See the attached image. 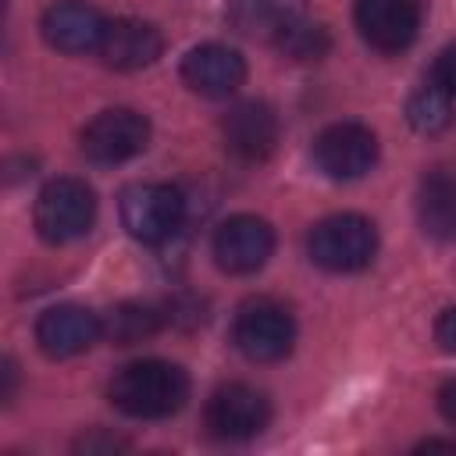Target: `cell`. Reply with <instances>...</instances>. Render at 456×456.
I'll list each match as a JSON object with an SVG mask.
<instances>
[{"label": "cell", "instance_id": "obj_1", "mask_svg": "<svg viewBox=\"0 0 456 456\" xmlns=\"http://www.w3.org/2000/svg\"><path fill=\"white\" fill-rule=\"evenodd\" d=\"M110 403L135 420H160L185 406L189 399V374L171 360H132L114 370L107 385Z\"/></svg>", "mask_w": 456, "mask_h": 456}, {"label": "cell", "instance_id": "obj_2", "mask_svg": "<svg viewBox=\"0 0 456 456\" xmlns=\"http://www.w3.org/2000/svg\"><path fill=\"white\" fill-rule=\"evenodd\" d=\"M306 253L331 274L363 271L378 253V232L363 214H331L306 235Z\"/></svg>", "mask_w": 456, "mask_h": 456}, {"label": "cell", "instance_id": "obj_3", "mask_svg": "<svg viewBox=\"0 0 456 456\" xmlns=\"http://www.w3.org/2000/svg\"><path fill=\"white\" fill-rule=\"evenodd\" d=\"M32 221L39 239H46L50 246L75 242L96 221V192L82 178H53L39 189Z\"/></svg>", "mask_w": 456, "mask_h": 456}, {"label": "cell", "instance_id": "obj_4", "mask_svg": "<svg viewBox=\"0 0 456 456\" xmlns=\"http://www.w3.org/2000/svg\"><path fill=\"white\" fill-rule=\"evenodd\" d=\"M232 338H235V349L246 360H253V363H278L296 346V321H292V314L278 299L256 296V299H246L235 310Z\"/></svg>", "mask_w": 456, "mask_h": 456}, {"label": "cell", "instance_id": "obj_5", "mask_svg": "<svg viewBox=\"0 0 456 456\" xmlns=\"http://www.w3.org/2000/svg\"><path fill=\"white\" fill-rule=\"evenodd\" d=\"M185 221V200L167 182H135L121 192V224L132 239L157 246L167 242Z\"/></svg>", "mask_w": 456, "mask_h": 456}, {"label": "cell", "instance_id": "obj_6", "mask_svg": "<svg viewBox=\"0 0 456 456\" xmlns=\"http://www.w3.org/2000/svg\"><path fill=\"white\" fill-rule=\"evenodd\" d=\"M378 160V135L360 121H335L314 139V164L335 182L363 178Z\"/></svg>", "mask_w": 456, "mask_h": 456}, {"label": "cell", "instance_id": "obj_7", "mask_svg": "<svg viewBox=\"0 0 456 456\" xmlns=\"http://www.w3.org/2000/svg\"><path fill=\"white\" fill-rule=\"evenodd\" d=\"M203 420H207V431L214 438L242 442V438L260 435L271 424V403L260 388L232 381V385H221V388L210 392Z\"/></svg>", "mask_w": 456, "mask_h": 456}, {"label": "cell", "instance_id": "obj_8", "mask_svg": "<svg viewBox=\"0 0 456 456\" xmlns=\"http://www.w3.org/2000/svg\"><path fill=\"white\" fill-rule=\"evenodd\" d=\"M150 142V121L146 114L132 107H110L100 110L86 128H82V153L93 164H125L139 157Z\"/></svg>", "mask_w": 456, "mask_h": 456}, {"label": "cell", "instance_id": "obj_9", "mask_svg": "<svg viewBox=\"0 0 456 456\" xmlns=\"http://www.w3.org/2000/svg\"><path fill=\"white\" fill-rule=\"evenodd\" d=\"M363 43L378 53L406 50L424 21V0H356L353 7Z\"/></svg>", "mask_w": 456, "mask_h": 456}, {"label": "cell", "instance_id": "obj_10", "mask_svg": "<svg viewBox=\"0 0 456 456\" xmlns=\"http://www.w3.org/2000/svg\"><path fill=\"white\" fill-rule=\"evenodd\" d=\"M214 260L228 274H256L274 253V228L256 214H235L214 232Z\"/></svg>", "mask_w": 456, "mask_h": 456}, {"label": "cell", "instance_id": "obj_11", "mask_svg": "<svg viewBox=\"0 0 456 456\" xmlns=\"http://www.w3.org/2000/svg\"><path fill=\"white\" fill-rule=\"evenodd\" d=\"M221 135H224V146H228L232 157H239L246 164H260L274 153L278 135H281V121H278L271 103L242 100L224 114Z\"/></svg>", "mask_w": 456, "mask_h": 456}, {"label": "cell", "instance_id": "obj_12", "mask_svg": "<svg viewBox=\"0 0 456 456\" xmlns=\"http://www.w3.org/2000/svg\"><path fill=\"white\" fill-rule=\"evenodd\" d=\"M103 335V321L78 303H61L39 314L36 321V342L50 360H68L86 353Z\"/></svg>", "mask_w": 456, "mask_h": 456}, {"label": "cell", "instance_id": "obj_13", "mask_svg": "<svg viewBox=\"0 0 456 456\" xmlns=\"http://www.w3.org/2000/svg\"><path fill=\"white\" fill-rule=\"evenodd\" d=\"M182 82L200 96L221 100L246 82V61L224 43H200L182 57Z\"/></svg>", "mask_w": 456, "mask_h": 456}, {"label": "cell", "instance_id": "obj_14", "mask_svg": "<svg viewBox=\"0 0 456 456\" xmlns=\"http://www.w3.org/2000/svg\"><path fill=\"white\" fill-rule=\"evenodd\" d=\"M39 28H43V39L53 50H61V53H89V50H100L107 18L86 0H57L53 7H46Z\"/></svg>", "mask_w": 456, "mask_h": 456}, {"label": "cell", "instance_id": "obj_15", "mask_svg": "<svg viewBox=\"0 0 456 456\" xmlns=\"http://www.w3.org/2000/svg\"><path fill=\"white\" fill-rule=\"evenodd\" d=\"M160 50H164V39L150 21H142V18H114V21H107L96 53L103 57L107 68L139 71V68H150L160 57Z\"/></svg>", "mask_w": 456, "mask_h": 456}, {"label": "cell", "instance_id": "obj_16", "mask_svg": "<svg viewBox=\"0 0 456 456\" xmlns=\"http://www.w3.org/2000/svg\"><path fill=\"white\" fill-rule=\"evenodd\" d=\"M417 221L428 239L456 242V175L431 171L417 189Z\"/></svg>", "mask_w": 456, "mask_h": 456}, {"label": "cell", "instance_id": "obj_17", "mask_svg": "<svg viewBox=\"0 0 456 456\" xmlns=\"http://www.w3.org/2000/svg\"><path fill=\"white\" fill-rule=\"evenodd\" d=\"M452 100H456L452 93H445L438 82L428 78L406 100V121H410V128H417L424 135H435V132L449 128L452 125Z\"/></svg>", "mask_w": 456, "mask_h": 456}, {"label": "cell", "instance_id": "obj_18", "mask_svg": "<svg viewBox=\"0 0 456 456\" xmlns=\"http://www.w3.org/2000/svg\"><path fill=\"white\" fill-rule=\"evenodd\" d=\"M160 324H164V314L157 306H150V303H121L103 317V335L114 346H132V342L150 338Z\"/></svg>", "mask_w": 456, "mask_h": 456}, {"label": "cell", "instance_id": "obj_19", "mask_svg": "<svg viewBox=\"0 0 456 456\" xmlns=\"http://www.w3.org/2000/svg\"><path fill=\"white\" fill-rule=\"evenodd\" d=\"M296 14L299 11L292 7V0H235L228 18L246 36H267V39H274L278 28L289 18H296Z\"/></svg>", "mask_w": 456, "mask_h": 456}, {"label": "cell", "instance_id": "obj_20", "mask_svg": "<svg viewBox=\"0 0 456 456\" xmlns=\"http://www.w3.org/2000/svg\"><path fill=\"white\" fill-rule=\"evenodd\" d=\"M271 43H274L285 57H292V61H321V57L331 50L328 28L317 25V21H306L303 14L289 18V21L278 28V36H274Z\"/></svg>", "mask_w": 456, "mask_h": 456}, {"label": "cell", "instance_id": "obj_21", "mask_svg": "<svg viewBox=\"0 0 456 456\" xmlns=\"http://www.w3.org/2000/svg\"><path fill=\"white\" fill-rule=\"evenodd\" d=\"M431 82H438L445 93H452V96H456V39H452L449 46H442V53L435 57Z\"/></svg>", "mask_w": 456, "mask_h": 456}, {"label": "cell", "instance_id": "obj_22", "mask_svg": "<svg viewBox=\"0 0 456 456\" xmlns=\"http://www.w3.org/2000/svg\"><path fill=\"white\" fill-rule=\"evenodd\" d=\"M435 342H438L445 353H456V306L442 310V317L435 321Z\"/></svg>", "mask_w": 456, "mask_h": 456}, {"label": "cell", "instance_id": "obj_23", "mask_svg": "<svg viewBox=\"0 0 456 456\" xmlns=\"http://www.w3.org/2000/svg\"><path fill=\"white\" fill-rule=\"evenodd\" d=\"M438 413L445 417V424L456 428V378H449V381L438 388Z\"/></svg>", "mask_w": 456, "mask_h": 456}]
</instances>
